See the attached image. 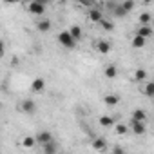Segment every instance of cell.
<instances>
[{"label":"cell","instance_id":"cell-1","mask_svg":"<svg viewBox=\"0 0 154 154\" xmlns=\"http://www.w3.org/2000/svg\"><path fill=\"white\" fill-rule=\"evenodd\" d=\"M58 42H60V45L65 47V49H74V47H76V42H74L72 36L69 35V31H62V33H58Z\"/></svg>","mask_w":154,"mask_h":154},{"label":"cell","instance_id":"cell-2","mask_svg":"<svg viewBox=\"0 0 154 154\" xmlns=\"http://www.w3.org/2000/svg\"><path fill=\"white\" fill-rule=\"evenodd\" d=\"M35 141H36V145L44 147L45 143L54 141V138H53V134H51L49 131H40V132H36V134H35Z\"/></svg>","mask_w":154,"mask_h":154},{"label":"cell","instance_id":"cell-3","mask_svg":"<svg viewBox=\"0 0 154 154\" xmlns=\"http://www.w3.org/2000/svg\"><path fill=\"white\" fill-rule=\"evenodd\" d=\"M27 11H29L31 15H44V11H45V2L33 0V2L27 4Z\"/></svg>","mask_w":154,"mask_h":154},{"label":"cell","instance_id":"cell-4","mask_svg":"<svg viewBox=\"0 0 154 154\" xmlns=\"http://www.w3.org/2000/svg\"><path fill=\"white\" fill-rule=\"evenodd\" d=\"M20 111H22L24 114H35V112H36V103H35V100H31V98L24 100V102L20 103Z\"/></svg>","mask_w":154,"mask_h":154},{"label":"cell","instance_id":"cell-5","mask_svg":"<svg viewBox=\"0 0 154 154\" xmlns=\"http://www.w3.org/2000/svg\"><path fill=\"white\" fill-rule=\"evenodd\" d=\"M102 18H103V13L98 9L96 4H94L93 8H89V20H91V22H100Z\"/></svg>","mask_w":154,"mask_h":154},{"label":"cell","instance_id":"cell-6","mask_svg":"<svg viewBox=\"0 0 154 154\" xmlns=\"http://www.w3.org/2000/svg\"><path fill=\"white\" fill-rule=\"evenodd\" d=\"M96 49H98V53H102V54H109L111 49H112V44L107 42V40H100V42L96 44Z\"/></svg>","mask_w":154,"mask_h":154},{"label":"cell","instance_id":"cell-7","mask_svg":"<svg viewBox=\"0 0 154 154\" xmlns=\"http://www.w3.org/2000/svg\"><path fill=\"white\" fill-rule=\"evenodd\" d=\"M45 89V80L44 78H35L33 84H31V91L33 93H42Z\"/></svg>","mask_w":154,"mask_h":154},{"label":"cell","instance_id":"cell-8","mask_svg":"<svg viewBox=\"0 0 154 154\" xmlns=\"http://www.w3.org/2000/svg\"><path fill=\"white\" fill-rule=\"evenodd\" d=\"M131 127H132V132L134 134H145V131H147V125H145V122H132L131 123Z\"/></svg>","mask_w":154,"mask_h":154},{"label":"cell","instance_id":"cell-9","mask_svg":"<svg viewBox=\"0 0 154 154\" xmlns=\"http://www.w3.org/2000/svg\"><path fill=\"white\" fill-rule=\"evenodd\" d=\"M67 31H69V35L72 36L74 42L82 40V35H84V33H82V27H80V26H71V29H67Z\"/></svg>","mask_w":154,"mask_h":154},{"label":"cell","instance_id":"cell-10","mask_svg":"<svg viewBox=\"0 0 154 154\" xmlns=\"http://www.w3.org/2000/svg\"><path fill=\"white\" fill-rule=\"evenodd\" d=\"M131 116H132V122H145V120H147V111H143V109H134Z\"/></svg>","mask_w":154,"mask_h":154},{"label":"cell","instance_id":"cell-11","mask_svg":"<svg viewBox=\"0 0 154 154\" xmlns=\"http://www.w3.org/2000/svg\"><path fill=\"white\" fill-rule=\"evenodd\" d=\"M93 149L103 152V150L107 149V141H105L103 138H94V140H93Z\"/></svg>","mask_w":154,"mask_h":154},{"label":"cell","instance_id":"cell-12","mask_svg":"<svg viewBox=\"0 0 154 154\" xmlns=\"http://www.w3.org/2000/svg\"><path fill=\"white\" fill-rule=\"evenodd\" d=\"M42 152H44V154H58V145H56V141L45 143V145L42 147Z\"/></svg>","mask_w":154,"mask_h":154},{"label":"cell","instance_id":"cell-13","mask_svg":"<svg viewBox=\"0 0 154 154\" xmlns=\"http://www.w3.org/2000/svg\"><path fill=\"white\" fill-rule=\"evenodd\" d=\"M36 29H38V31H42V33H47V31L51 29V22H49L47 18H42V20H38V22H36Z\"/></svg>","mask_w":154,"mask_h":154},{"label":"cell","instance_id":"cell-14","mask_svg":"<svg viewBox=\"0 0 154 154\" xmlns=\"http://www.w3.org/2000/svg\"><path fill=\"white\" fill-rule=\"evenodd\" d=\"M136 35L141 36V38H149V36L152 35V27H150V26H140V29H138Z\"/></svg>","mask_w":154,"mask_h":154},{"label":"cell","instance_id":"cell-15","mask_svg":"<svg viewBox=\"0 0 154 154\" xmlns=\"http://www.w3.org/2000/svg\"><path fill=\"white\" fill-rule=\"evenodd\" d=\"M114 120H116V116H100V125L102 127H112L114 125Z\"/></svg>","mask_w":154,"mask_h":154},{"label":"cell","instance_id":"cell-16","mask_svg":"<svg viewBox=\"0 0 154 154\" xmlns=\"http://www.w3.org/2000/svg\"><path fill=\"white\" fill-rule=\"evenodd\" d=\"M103 102H105V105H109V107H114V105H118V102H120V96H116V94H107V96L103 98Z\"/></svg>","mask_w":154,"mask_h":154},{"label":"cell","instance_id":"cell-17","mask_svg":"<svg viewBox=\"0 0 154 154\" xmlns=\"http://www.w3.org/2000/svg\"><path fill=\"white\" fill-rule=\"evenodd\" d=\"M22 145H24L26 149H33V147L36 145V141H35V136H26V138L22 140Z\"/></svg>","mask_w":154,"mask_h":154},{"label":"cell","instance_id":"cell-18","mask_svg":"<svg viewBox=\"0 0 154 154\" xmlns=\"http://www.w3.org/2000/svg\"><path fill=\"white\" fill-rule=\"evenodd\" d=\"M103 72H105V76H107V78H114V76L118 74V69H116V65H107Z\"/></svg>","mask_w":154,"mask_h":154},{"label":"cell","instance_id":"cell-19","mask_svg":"<svg viewBox=\"0 0 154 154\" xmlns=\"http://www.w3.org/2000/svg\"><path fill=\"white\" fill-rule=\"evenodd\" d=\"M145 78H147V71H145V69H136L134 80H136V82H141V80H145Z\"/></svg>","mask_w":154,"mask_h":154},{"label":"cell","instance_id":"cell-20","mask_svg":"<svg viewBox=\"0 0 154 154\" xmlns=\"http://www.w3.org/2000/svg\"><path fill=\"white\" fill-rule=\"evenodd\" d=\"M150 20H152L150 13H141L140 15V24L141 26H150Z\"/></svg>","mask_w":154,"mask_h":154},{"label":"cell","instance_id":"cell-21","mask_svg":"<svg viewBox=\"0 0 154 154\" xmlns=\"http://www.w3.org/2000/svg\"><path fill=\"white\" fill-rule=\"evenodd\" d=\"M100 24H102V27H103L105 31H112V27H114L112 20H107V18H102V20H100Z\"/></svg>","mask_w":154,"mask_h":154},{"label":"cell","instance_id":"cell-22","mask_svg":"<svg viewBox=\"0 0 154 154\" xmlns=\"http://www.w3.org/2000/svg\"><path fill=\"white\" fill-rule=\"evenodd\" d=\"M143 45H145V38H141V36H138V35H136V36L132 38V47H136V49H138V47H143Z\"/></svg>","mask_w":154,"mask_h":154},{"label":"cell","instance_id":"cell-23","mask_svg":"<svg viewBox=\"0 0 154 154\" xmlns=\"http://www.w3.org/2000/svg\"><path fill=\"white\" fill-rule=\"evenodd\" d=\"M145 94H147L149 98L154 96V84H152V82H147V84H145Z\"/></svg>","mask_w":154,"mask_h":154},{"label":"cell","instance_id":"cell-24","mask_svg":"<svg viewBox=\"0 0 154 154\" xmlns=\"http://www.w3.org/2000/svg\"><path fill=\"white\" fill-rule=\"evenodd\" d=\"M120 6L123 8V11H125V13H129V11H132V9H134V2H132V0H127V2H122Z\"/></svg>","mask_w":154,"mask_h":154},{"label":"cell","instance_id":"cell-25","mask_svg":"<svg viewBox=\"0 0 154 154\" xmlns=\"http://www.w3.org/2000/svg\"><path fill=\"white\" fill-rule=\"evenodd\" d=\"M112 154H129V152H127L122 145H116V147L112 149Z\"/></svg>","mask_w":154,"mask_h":154},{"label":"cell","instance_id":"cell-26","mask_svg":"<svg viewBox=\"0 0 154 154\" xmlns=\"http://www.w3.org/2000/svg\"><path fill=\"white\" fill-rule=\"evenodd\" d=\"M116 132H118V134H125V132H127V125L118 123V125H116Z\"/></svg>","mask_w":154,"mask_h":154},{"label":"cell","instance_id":"cell-27","mask_svg":"<svg viewBox=\"0 0 154 154\" xmlns=\"http://www.w3.org/2000/svg\"><path fill=\"white\" fill-rule=\"evenodd\" d=\"M6 54V44L2 42V40H0V58H2Z\"/></svg>","mask_w":154,"mask_h":154}]
</instances>
